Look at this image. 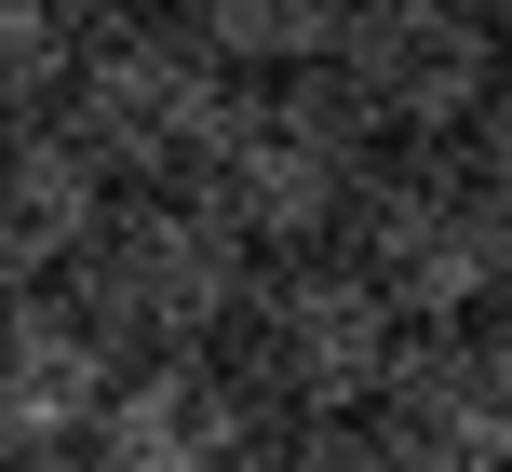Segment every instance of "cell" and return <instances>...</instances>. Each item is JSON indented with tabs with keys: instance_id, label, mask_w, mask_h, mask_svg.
Masks as SVG:
<instances>
[{
	"instance_id": "277c9868",
	"label": "cell",
	"mask_w": 512,
	"mask_h": 472,
	"mask_svg": "<svg viewBox=\"0 0 512 472\" xmlns=\"http://www.w3.org/2000/svg\"><path fill=\"white\" fill-rule=\"evenodd\" d=\"M499 81V41L472 27V0H351L324 41V95L337 122H391V135H459Z\"/></svg>"
},
{
	"instance_id": "6da1fadb",
	"label": "cell",
	"mask_w": 512,
	"mask_h": 472,
	"mask_svg": "<svg viewBox=\"0 0 512 472\" xmlns=\"http://www.w3.org/2000/svg\"><path fill=\"white\" fill-rule=\"evenodd\" d=\"M81 311L108 324V338L149 365V351H203L216 324L243 311V284H256V243L230 230V216H203L189 189H162V203H122L95 243H81Z\"/></svg>"
},
{
	"instance_id": "3957f363",
	"label": "cell",
	"mask_w": 512,
	"mask_h": 472,
	"mask_svg": "<svg viewBox=\"0 0 512 472\" xmlns=\"http://www.w3.org/2000/svg\"><path fill=\"white\" fill-rule=\"evenodd\" d=\"M351 270L391 297V324L418 311H472L512 270V203L472 162H405V176L351 189Z\"/></svg>"
},
{
	"instance_id": "30bf717a",
	"label": "cell",
	"mask_w": 512,
	"mask_h": 472,
	"mask_svg": "<svg viewBox=\"0 0 512 472\" xmlns=\"http://www.w3.org/2000/svg\"><path fill=\"white\" fill-rule=\"evenodd\" d=\"M472 27H486V41H512V0H472Z\"/></svg>"
},
{
	"instance_id": "7c38bea8",
	"label": "cell",
	"mask_w": 512,
	"mask_h": 472,
	"mask_svg": "<svg viewBox=\"0 0 512 472\" xmlns=\"http://www.w3.org/2000/svg\"><path fill=\"white\" fill-rule=\"evenodd\" d=\"M95 14H108V0H95Z\"/></svg>"
},
{
	"instance_id": "8fae6325",
	"label": "cell",
	"mask_w": 512,
	"mask_h": 472,
	"mask_svg": "<svg viewBox=\"0 0 512 472\" xmlns=\"http://www.w3.org/2000/svg\"><path fill=\"white\" fill-rule=\"evenodd\" d=\"M499 297H512V270H499Z\"/></svg>"
},
{
	"instance_id": "9c48e42d",
	"label": "cell",
	"mask_w": 512,
	"mask_h": 472,
	"mask_svg": "<svg viewBox=\"0 0 512 472\" xmlns=\"http://www.w3.org/2000/svg\"><path fill=\"white\" fill-rule=\"evenodd\" d=\"M0 472H95V459H81V446H54V459H0Z\"/></svg>"
},
{
	"instance_id": "8992f818",
	"label": "cell",
	"mask_w": 512,
	"mask_h": 472,
	"mask_svg": "<svg viewBox=\"0 0 512 472\" xmlns=\"http://www.w3.org/2000/svg\"><path fill=\"white\" fill-rule=\"evenodd\" d=\"M81 459L95 472H256V392L243 378H216L203 351H149V365H122V392L95 405V432H81Z\"/></svg>"
},
{
	"instance_id": "52a82bcc",
	"label": "cell",
	"mask_w": 512,
	"mask_h": 472,
	"mask_svg": "<svg viewBox=\"0 0 512 472\" xmlns=\"http://www.w3.org/2000/svg\"><path fill=\"white\" fill-rule=\"evenodd\" d=\"M337 14H351V0H189V41H203L230 81L243 68H324Z\"/></svg>"
},
{
	"instance_id": "7a4b0ae2",
	"label": "cell",
	"mask_w": 512,
	"mask_h": 472,
	"mask_svg": "<svg viewBox=\"0 0 512 472\" xmlns=\"http://www.w3.org/2000/svg\"><path fill=\"white\" fill-rule=\"evenodd\" d=\"M230 324H243V392H283V405H310V419H351V405H378V392H391V365H405V324H391V297L364 284L351 257L256 270Z\"/></svg>"
},
{
	"instance_id": "5b68a950",
	"label": "cell",
	"mask_w": 512,
	"mask_h": 472,
	"mask_svg": "<svg viewBox=\"0 0 512 472\" xmlns=\"http://www.w3.org/2000/svg\"><path fill=\"white\" fill-rule=\"evenodd\" d=\"M135 351L81 311V284H14L0 297V459H54L95 432Z\"/></svg>"
},
{
	"instance_id": "ba28073f",
	"label": "cell",
	"mask_w": 512,
	"mask_h": 472,
	"mask_svg": "<svg viewBox=\"0 0 512 472\" xmlns=\"http://www.w3.org/2000/svg\"><path fill=\"white\" fill-rule=\"evenodd\" d=\"M459 135H472V176H486V189H499V203H512V68L486 81V108H472V122H459Z\"/></svg>"
}]
</instances>
